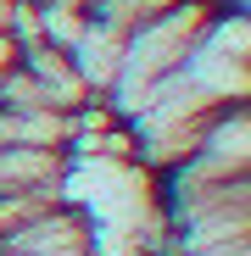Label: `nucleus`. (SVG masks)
<instances>
[{
    "label": "nucleus",
    "instance_id": "obj_1",
    "mask_svg": "<svg viewBox=\"0 0 251 256\" xmlns=\"http://www.w3.org/2000/svg\"><path fill=\"white\" fill-rule=\"evenodd\" d=\"M245 0H0V256H251Z\"/></svg>",
    "mask_w": 251,
    "mask_h": 256
}]
</instances>
